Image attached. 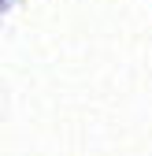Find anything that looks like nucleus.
Here are the masks:
<instances>
[{"label": "nucleus", "instance_id": "1", "mask_svg": "<svg viewBox=\"0 0 152 156\" xmlns=\"http://www.w3.org/2000/svg\"><path fill=\"white\" fill-rule=\"evenodd\" d=\"M4 4H8V0H0V8H4Z\"/></svg>", "mask_w": 152, "mask_h": 156}]
</instances>
